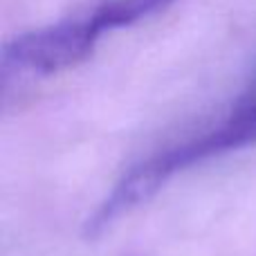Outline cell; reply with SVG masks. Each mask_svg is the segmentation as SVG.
Listing matches in <instances>:
<instances>
[{
  "instance_id": "cell-3",
  "label": "cell",
  "mask_w": 256,
  "mask_h": 256,
  "mask_svg": "<svg viewBox=\"0 0 256 256\" xmlns=\"http://www.w3.org/2000/svg\"><path fill=\"white\" fill-rule=\"evenodd\" d=\"M173 2L178 0H94L79 14L86 18L94 36L102 38L106 32L135 25L137 20H144V18L171 7Z\"/></svg>"
},
{
  "instance_id": "cell-1",
  "label": "cell",
  "mask_w": 256,
  "mask_h": 256,
  "mask_svg": "<svg viewBox=\"0 0 256 256\" xmlns=\"http://www.w3.org/2000/svg\"><path fill=\"white\" fill-rule=\"evenodd\" d=\"M256 144V79L236 97L232 108L214 128L194 135L176 146L142 160L115 184L97 212L86 222V236L104 234L120 218L153 198L176 173H182L209 158L240 150Z\"/></svg>"
},
{
  "instance_id": "cell-2",
  "label": "cell",
  "mask_w": 256,
  "mask_h": 256,
  "mask_svg": "<svg viewBox=\"0 0 256 256\" xmlns=\"http://www.w3.org/2000/svg\"><path fill=\"white\" fill-rule=\"evenodd\" d=\"M97 36L79 12L48 27L20 34L2 52V81L9 76H52L74 68L97 45Z\"/></svg>"
}]
</instances>
